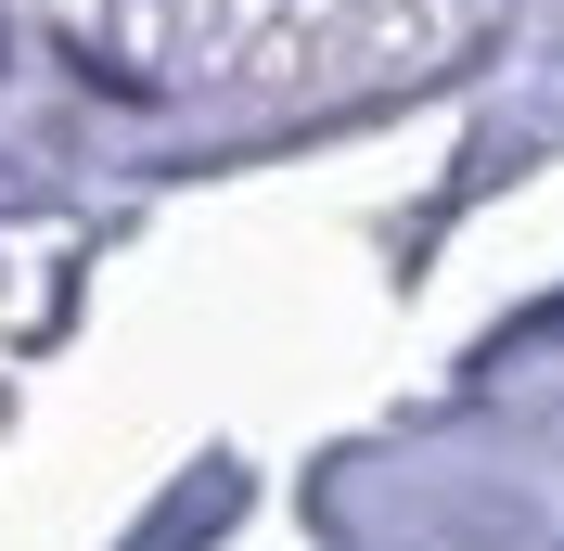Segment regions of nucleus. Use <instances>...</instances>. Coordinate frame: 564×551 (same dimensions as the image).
Returning a JSON list of instances; mask_svg holds the SVG:
<instances>
[{"instance_id": "f257e3e1", "label": "nucleus", "mask_w": 564, "mask_h": 551, "mask_svg": "<svg viewBox=\"0 0 564 551\" xmlns=\"http://www.w3.org/2000/svg\"><path fill=\"white\" fill-rule=\"evenodd\" d=\"M13 13L141 104H321L449 52L488 0H13Z\"/></svg>"}]
</instances>
